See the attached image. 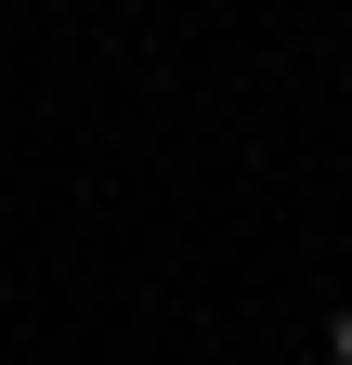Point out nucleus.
Listing matches in <instances>:
<instances>
[{"mask_svg":"<svg viewBox=\"0 0 352 365\" xmlns=\"http://www.w3.org/2000/svg\"><path fill=\"white\" fill-rule=\"evenodd\" d=\"M339 365H352V313H339Z\"/></svg>","mask_w":352,"mask_h":365,"instance_id":"obj_1","label":"nucleus"}]
</instances>
